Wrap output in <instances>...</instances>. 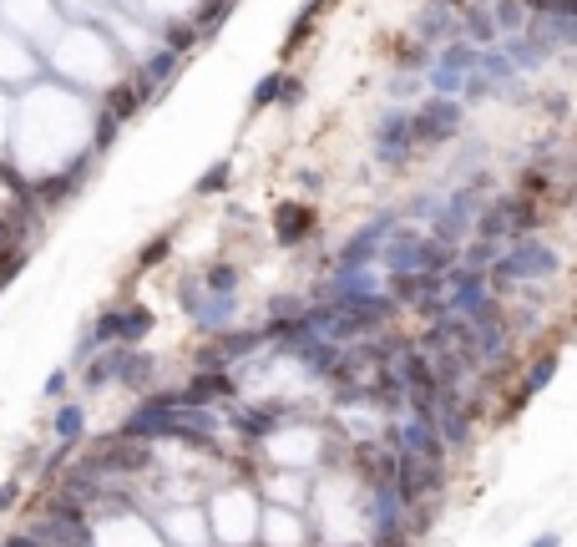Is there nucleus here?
<instances>
[{
  "label": "nucleus",
  "instance_id": "c85d7f7f",
  "mask_svg": "<svg viewBox=\"0 0 577 547\" xmlns=\"http://www.w3.org/2000/svg\"><path fill=\"white\" fill-rule=\"evenodd\" d=\"M497 249L502 244H486V239H466L461 249H456V264H466V269H491V259H497Z\"/></svg>",
  "mask_w": 577,
  "mask_h": 547
},
{
  "label": "nucleus",
  "instance_id": "4be33fe9",
  "mask_svg": "<svg viewBox=\"0 0 577 547\" xmlns=\"http://www.w3.org/2000/svg\"><path fill=\"white\" fill-rule=\"evenodd\" d=\"M329 6H335V0H309V6H304V11L289 21V36H284V56H289V51H299V46L314 36V21H319Z\"/></svg>",
  "mask_w": 577,
  "mask_h": 547
},
{
  "label": "nucleus",
  "instance_id": "473e14b6",
  "mask_svg": "<svg viewBox=\"0 0 577 547\" xmlns=\"http://www.w3.org/2000/svg\"><path fill=\"white\" fill-rule=\"evenodd\" d=\"M66 390H71V370H66V365H61V370H51V375L41 380V396H46L51 406H56V401H66Z\"/></svg>",
  "mask_w": 577,
  "mask_h": 547
},
{
  "label": "nucleus",
  "instance_id": "1a4fd4ad",
  "mask_svg": "<svg viewBox=\"0 0 577 547\" xmlns=\"http://www.w3.org/2000/svg\"><path fill=\"white\" fill-rule=\"evenodd\" d=\"M178 396V406H233L243 390H238V380H233V370H193V380L188 385H178L173 390Z\"/></svg>",
  "mask_w": 577,
  "mask_h": 547
},
{
  "label": "nucleus",
  "instance_id": "f03ea898",
  "mask_svg": "<svg viewBox=\"0 0 577 547\" xmlns=\"http://www.w3.org/2000/svg\"><path fill=\"white\" fill-rule=\"evenodd\" d=\"M405 122H410V142H416V152L426 147H446L466 132V107L456 97H421L416 107H405Z\"/></svg>",
  "mask_w": 577,
  "mask_h": 547
},
{
  "label": "nucleus",
  "instance_id": "f3484780",
  "mask_svg": "<svg viewBox=\"0 0 577 547\" xmlns=\"http://www.w3.org/2000/svg\"><path fill=\"white\" fill-rule=\"evenodd\" d=\"M259 345H264V330H259V325H228L223 335H213V350L223 355V365H228V370H233L243 355H254Z\"/></svg>",
  "mask_w": 577,
  "mask_h": 547
},
{
  "label": "nucleus",
  "instance_id": "58836bf2",
  "mask_svg": "<svg viewBox=\"0 0 577 547\" xmlns=\"http://www.w3.org/2000/svg\"><path fill=\"white\" fill-rule=\"evenodd\" d=\"M547 112H552V122H562V117H567V97H562V92L547 97Z\"/></svg>",
  "mask_w": 577,
  "mask_h": 547
},
{
  "label": "nucleus",
  "instance_id": "f8f14e48",
  "mask_svg": "<svg viewBox=\"0 0 577 547\" xmlns=\"http://www.w3.org/2000/svg\"><path fill=\"white\" fill-rule=\"evenodd\" d=\"M365 517H370V542H390V537H405V502L395 497V487H390V482L370 487Z\"/></svg>",
  "mask_w": 577,
  "mask_h": 547
},
{
  "label": "nucleus",
  "instance_id": "ddd939ff",
  "mask_svg": "<svg viewBox=\"0 0 577 547\" xmlns=\"http://www.w3.org/2000/svg\"><path fill=\"white\" fill-rule=\"evenodd\" d=\"M471 239H486V244H507L512 239V193H486L476 223H471Z\"/></svg>",
  "mask_w": 577,
  "mask_h": 547
},
{
  "label": "nucleus",
  "instance_id": "5701e85b",
  "mask_svg": "<svg viewBox=\"0 0 577 547\" xmlns=\"http://www.w3.org/2000/svg\"><path fill=\"white\" fill-rule=\"evenodd\" d=\"M233 6H238V0H203V6H198V16H193L198 41H213V36L223 31V21L233 16Z\"/></svg>",
  "mask_w": 577,
  "mask_h": 547
},
{
  "label": "nucleus",
  "instance_id": "a211bd4d",
  "mask_svg": "<svg viewBox=\"0 0 577 547\" xmlns=\"http://www.w3.org/2000/svg\"><path fill=\"white\" fill-rule=\"evenodd\" d=\"M461 36V26H456V11L451 6H426L421 11V21H416V41L421 46H446V41H456Z\"/></svg>",
  "mask_w": 577,
  "mask_h": 547
},
{
  "label": "nucleus",
  "instance_id": "aec40b11",
  "mask_svg": "<svg viewBox=\"0 0 577 547\" xmlns=\"http://www.w3.org/2000/svg\"><path fill=\"white\" fill-rule=\"evenodd\" d=\"M562 370V350L557 345H547V350H537L527 365H522V390L527 396H542V390L552 385V375Z\"/></svg>",
  "mask_w": 577,
  "mask_h": 547
},
{
  "label": "nucleus",
  "instance_id": "7c9ffc66",
  "mask_svg": "<svg viewBox=\"0 0 577 547\" xmlns=\"http://www.w3.org/2000/svg\"><path fill=\"white\" fill-rule=\"evenodd\" d=\"M279 87H284V71H264V82L249 92V112H274V102H279Z\"/></svg>",
  "mask_w": 577,
  "mask_h": 547
},
{
  "label": "nucleus",
  "instance_id": "423d86ee",
  "mask_svg": "<svg viewBox=\"0 0 577 547\" xmlns=\"http://www.w3.org/2000/svg\"><path fill=\"white\" fill-rule=\"evenodd\" d=\"M92 325V335H97V345H142L152 330H157V315L142 304V299H132V304H107L97 320H87Z\"/></svg>",
  "mask_w": 577,
  "mask_h": 547
},
{
  "label": "nucleus",
  "instance_id": "72a5a7b5",
  "mask_svg": "<svg viewBox=\"0 0 577 547\" xmlns=\"http://www.w3.org/2000/svg\"><path fill=\"white\" fill-rule=\"evenodd\" d=\"M304 102V82H299V76H289L284 71V87H279V102H274V112H294Z\"/></svg>",
  "mask_w": 577,
  "mask_h": 547
},
{
  "label": "nucleus",
  "instance_id": "a878e982",
  "mask_svg": "<svg viewBox=\"0 0 577 547\" xmlns=\"http://www.w3.org/2000/svg\"><path fill=\"white\" fill-rule=\"evenodd\" d=\"M233 188V158H218L213 168H203V178L193 183V193L198 198H223Z\"/></svg>",
  "mask_w": 577,
  "mask_h": 547
},
{
  "label": "nucleus",
  "instance_id": "79ce46f5",
  "mask_svg": "<svg viewBox=\"0 0 577 547\" xmlns=\"http://www.w3.org/2000/svg\"><path fill=\"white\" fill-rule=\"evenodd\" d=\"M426 6H451L456 11V6H466V0H426Z\"/></svg>",
  "mask_w": 577,
  "mask_h": 547
},
{
  "label": "nucleus",
  "instance_id": "7ed1b4c3",
  "mask_svg": "<svg viewBox=\"0 0 577 547\" xmlns=\"http://www.w3.org/2000/svg\"><path fill=\"white\" fill-rule=\"evenodd\" d=\"M421 152H416V142H410V122H405V107H380L375 117H370V163L380 168V173H405L410 163H416Z\"/></svg>",
  "mask_w": 577,
  "mask_h": 547
},
{
  "label": "nucleus",
  "instance_id": "ea45409f",
  "mask_svg": "<svg viewBox=\"0 0 577 547\" xmlns=\"http://www.w3.org/2000/svg\"><path fill=\"white\" fill-rule=\"evenodd\" d=\"M527 547H562V532H542V537H532Z\"/></svg>",
  "mask_w": 577,
  "mask_h": 547
},
{
  "label": "nucleus",
  "instance_id": "cd10ccee",
  "mask_svg": "<svg viewBox=\"0 0 577 547\" xmlns=\"http://www.w3.org/2000/svg\"><path fill=\"white\" fill-rule=\"evenodd\" d=\"M173 244H178V233H173V228H168V233H157V239H147V244L137 249V274H152L162 259L173 254ZM137 274H132V279H137Z\"/></svg>",
  "mask_w": 577,
  "mask_h": 547
},
{
  "label": "nucleus",
  "instance_id": "6ab92c4d",
  "mask_svg": "<svg viewBox=\"0 0 577 547\" xmlns=\"http://www.w3.org/2000/svg\"><path fill=\"white\" fill-rule=\"evenodd\" d=\"M486 152H491V147H486L481 137L461 142V147H456V158H451V168H446V183H471V178H481V173L491 168Z\"/></svg>",
  "mask_w": 577,
  "mask_h": 547
},
{
  "label": "nucleus",
  "instance_id": "4c0bfd02",
  "mask_svg": "<svg viewBox=\"0 0 577 547\" xmlns=\"http://www.w3.org/2000/svg\"><path fill=\"white\" fill-rule=\"evenodd\" d=\"M294 183H299L304 193H319V188H324V173H319V168H304V173H294Z\"/></svg>",
  "mask_w": 577,
  "mask_h": 547
},
{
  "label": "nucleus",
  "instance_id": "f704fd0d",
  "mask_svg": "<svg viewBox=\"0 0 577 547\" xmlns=\"http://www.w3.org/2000/svg\"><path fill=\"white\" fill-rule=\"evenodd\" d=\"M173 294H178V309H183V315H188V309H193V304L203 299V284H198V274H183Z\"/></svg>",
  "mask_w": 577,
  "mask_h": 547
},
{
  "label": "nucleus",
  "instance_id": "bb28decb",
  "mask_svg": "<svg viewBox=\"0 0 577 547\" xmlns=\"http://www.w3.org/2000/svg\"><path fill=\"white\" fill-rule=\"evenodd\" d=\"M385 92L395 97V107H405V102H416V97L426 92V82H421V71L395 66V71H390V82H385Z\"/></svg>",
  "mask_w": 577,
  "mask_h": 547
},
{
  "label": "nucleus",
  "instance_id": "9d476101",
  "mask_svg": "<svg viewBox=\"0 0 577 547\" xmlns=\"http://www.w3.org/2000/svg\"><path fill=\"white\" fill-rule=\"evenodd\" d=\"M319 233V208L304 203V198H284L274 208V244L279 249H304Z\"/></svg>",
  "mask_w": 577,
  "mask_h": 547
},
{
  "label": "nucleus",
  "instance_id": "6e6552de",
  "mask_svg": "<svg viewBox=\"0 0 577 547\" xmlns=\"http://www.w3.org/2000/svg\"><path fill=\"white\" fill-rule=\"evenodd\" d=\"M385 289V274L380 269H335L329 264L319 279H314V299L319 304H350V299H370Z\"/></svg>",
  "mask_w": 577,
  "mask_h": 547
},
{
  "label": "nucleus",
  "instance_id": "0eeeda50",
  "mask_svg": "<svg viewBox=\"0 0 577 547\" xmlns=\"http://www.w3.org/2000/svg\"><path fill=\"white\" fill-rule=\"evenodd\" d=\"M173 406H178V396L173 390H147V396L122 416V426H117V436H127V441H142V446H157V441H168V421H173Z\"/></svg>",
  "mask_w": 577,
  "mask_h": 547
},
{
  "label": "nucleus",
  "instance_id": "20e7f679",
  "mask_svg": "<svg viewBox=\"0 0 577 547\" xmlns=\"http://www.w3.org/2000/svg\"><path fill=\"white\" fill-rule=\"evenodd\" d=\"M31 532L46 547H92V507H81V502L51 492V502L41 507V517L31 522Z\"/></svg>",
  "mask_w": 577,
  "mask_h": 547
},
{
  "label": "nucleus",
  "instance_id": "2f4dec72",
  "mask_svg": "<svg viewBox=\"0 0 577 547\" xmlns=\"http://www.w3.org/2000/svg\"><path fill=\"white\" fill-rule=\"evenodd\" d=\"M304 304H309L304 294H274V299H269V315H264V320H289V315H304Z\"/></svg>",
  "mask_w": 577,
  "mask_h": 547
},
{
  "label": "nucleus",
  "instance_id": "393cba45",
  "mask_svg": "<svg viewBox=\"0 0 577 547\" xmlns=\"http://www.w3.org/2000/svg\"><path fill=\"white\" fill-rule=\"evenodd\" d=\"M527 21H532V16H527L522 0H491V26H497V41L512 36V31H522Z\"/></svg>",
  "mask_w": 577,
  "mask_h": 547
},
{
  "label": "nucleus",
  "instance_id": "dca6fc26",
  "mask_svg": "<svg viewBox=\"0 0 577 547\" xmlns=\"http://www.w3.org/2000/svg\"><path fill=\"white\" fill-rule=\"evenodd\" d=\"M456 26H461V41H471L476 51H481V46H497L491 6H481V0H466V6H456Z\"/></svg>",
  "mask_w": 577,
  "mask_h": 547
},
{
  "label": "nucleus",
  "instance_id": "9b49d317",
  "mask_svg": "<svg viewBox=\"0 0 577 547\" xmlns=\"http://www.w3.org/2000/svg\"><path fill=\"white\" fill-rule=\"evenodd\" d=\"M486 294H491V284H486L481 269L451 264V269H446V284H441V309H446V315H471Z\"/></svg>",
  "mask_w": 577,
  "mask_h": 547
},
{
  "label": "nucleus",
  "instance_id": "f257e3e1",
  "mask_svg": "<svg viewBox=\"0 0 577 547\" xmlns=\"http://www.w3.org/2000/svg\"><path fill=\"white\" fill-rule=\"evenodd\" d=\"M562 279V249L547 239V233H522V239H507L497 249L486 269V284L497 299H507L517 284H557Z\"/></svg>",
  "mask_w": 577,
  "mask_h": 547
},
{
  "label": "nucleus",
  "instance_id": "2eb2a0df",
  "mask_svg": "<svg viewBox=\"0 0 577 547\" xmlns=\"http://www.w3.org/2000/svg\"><path fill=\"white\" fill-rule=\"evenodd\" d=\"M87 426H92V416H87V406H81V401H56L51 406V441L56 446H81V441H87Z\"/></svg>",
  "mask_w": 577,
  "mask_h": 547
},
{
  "label": "nucleus",
  "instance_id": "b1692460",
  "mask_svg": "<svg viewBox=\"0 0 577 547\" xmlns=\"http://www.w3.org/2000/svg\"><path fill=\"white\" fill-rule=\"evenodd\" d=\"M436 213H441V188H421V193H410V198H405V208H400V218H405V223H416V228H426Z\"/></svg>",
  "mask_w": 577,
  "mask_h": 547
},
{
  "label": "nucleus",
  "instance_id": "c9c22d12",
  "mask_svg": "<svg viewBox=\"0 0 577 547\" xmlns=\"http://www.w3.org/2000/svg\"><path fill=\"white\" fill-rule=\"evenodd\" d=\"M21 502V477H6V482H0V512H11Z\"/></svg>",
  "mask_w": 577,
  "mask_h": 547
},
{
  "label": "nucleus",
  "instance_id": "4468645a",
  "mask_svg": "<svg viewBox=\"0 0 577 547\" xmlns=\"http://www.w3.org/2000/svg\"><path fill=\"white\" fill-rule=\"evenodd\" d=\"M188 320L213 340V335H223L228 325H238V294H203L193 309H188Z\"/></svg>",
  "mask_w": 577,
  "mask_h": 547
},
{
  "label": "nucleus",
  "instance_id": "e433bc0d",
  "mask_svg": "<svg viewBox=\"0 0 577 547\" xmlns=\"http://www.w3.org/2000/svg\"><path fill=\"white\" fill-rule=\"evenodd\" d=\"M0 547H46V542H41L31 527H26V532H11V537H0Z\"/></svg>",
  "mask_w": 577,
  "mask_h": 547
},
{
  "label": "nucleus",
  "instance_id": "a19ab883",
  "mask_svg": "<svg viewBox=\"0 0 577 547\" xmlns=\"http://www.w3.org/2000/svg\"><path fill=\"white\" fill-rule=\"evenodd\" d=\"M370 547H410V537H390V542H370Z\"/></svg>",
  "mask_w": 577,
  "mask_h": 547
},
{
  "label": "nucleus",
  "instance_id": "39448f33",
  "mask_svg": "<svg viewBox=\"0 0 577 547\" xmlns=\"http://www.w3.org/2000/svg\"><path fill=\"white\" fill-rule=\"evenodd\" d=\"M400 223V208H375L355 233H345V244L335 249V269H375V259H380V244H385V233Z\"/></svg>",
  "mask_w": 577,
  "mask_h": 547
},
{
  "label": "nucleus",
  "instance_id": "c756f323",
  "mask_svg": "<svg viewBox=\"0 0 577 547\" xmlns=\"http://www.w3.org/2000/svg\"><path fill=\"white\" fill-rule=\"evenodd\" d=\"M157 46H168L173 56H183L188 61V51L198 46V31H193V21H178V26H162V41Z\"/></svg>",
  "mask_w": 577,
  "mask_h": 547
},
{
  "label": "nucleus",
  "instance_id": "412c9836",
  "mask_svg": "<svg viewBox=\"0 0 577 547\" xmlns=\"http://www.w3.org/2000/svg\"><path fill=\"white\" fill-rule=\"evenodd\" d=\"M198 284H203V294H238L243 269H238L233 259H213V264L198 269Z\"/></svg>",
  "mask_w": 577,
  "mask_h": 547
}]
</instances>
